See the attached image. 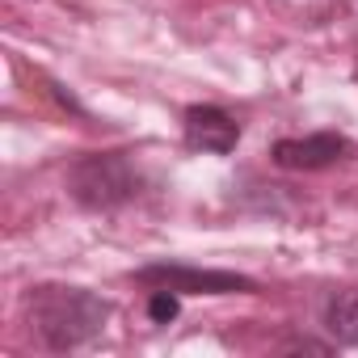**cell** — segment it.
<instances>
[{"label": "cell", "instance_id": "1", "mask_svg": "<svg viewBox=\"0 0 358 358\" xmlns=\"http://www.w3.org/2000/svg\"><path fill=\"white\" fill-rule=\"evenodd\" d=\"M26 316H30V329L51 350H76L106 329L110 303L85 287H51L47 282L26 295Z\"/></svg>", "mask_w": 358, "mask_h": 358}, {"label": "cell", "instance_id": "2", "mask_svg": "<svg viewBox=\"0 0 358 358\" xmlns=\"http://www.w3.org/2000/svg\"><path fill=\"white\" fill-rule=\"evenodd\" d=\"M68 190L80 207H93V211H110L118 203H127L135 190H139V177L131 169V160L122 152H93V156H80L68 173Z\"/></svg>", "mask_w": 358, "mask_h": 358}, {"label": "cell", "instance_id": "3", "mask_svg": "<svg viewBox=\"0 0 358 358\" xmlns=\"http://www.w3.org/2000/svg\"><path fill=\"white\" fill-rule=\"evenodd\" d=\"M139 282L156 287V291H177V295H253L257 282L245 278V274H232V270H194V266H143L135 274Z\"/></svg>", "mask_w": 358, "mask_h": 358}, {"label": "cell", "instance_id": "4", "mask_svg": "<svg viewBox=\"0 0 358 358\" xmlns=\"http://www.w3.org/2000/svg\"><path fill=\"white\" fill-rule=\"evenodd\" d=\"M186 143L199 152L228 156L241 143V122L220 106H190L186 110Z\"/></svg>", "mask_w": 358, "mask_h": 358}, {"label": "cell", "instance_id": "5", "mask_svg": "<svg viewBox=\"0 0 358 358\" xmlns=\"http://www.w3.org/2000/svg\"><path fill=\"white\" fill-rule=\"evenodd\" d=\"M350 152V139H341V135H333V131H316V135H303V139H278L274 143V164H282V169H329V164H337L341 156Z\"/></svg>", "mask_w": 358, "mask_h": 358}, {"label": "cell", "instance_id": "6", "mask_svg": "<svg viewBox=\"0 0 358 358\" xmlns=\"http://www.w3.org/2000/svg\"><path fill=\"white\" fill-rule=\"evenodd\" d=\"M324 329L341 345H358V291H341L324 303Z\"/></svg>", "mask_w": 358, "mask_h": 358}, {"label": "cell", "instance_id": "7", "mask_svg": "<svg viewBox=\"0 0 358 358\" xmlns=\"http://www.w3.org/2000/svg\"><path fill=\"white\" fill-rule=\"evenodd\" d=\"M148 316L160 320V324H169V320L177 316V291H156V295L148 299Z\"/></svg>", "mask_w": 358, "mask_h": 358}]
</instances>
